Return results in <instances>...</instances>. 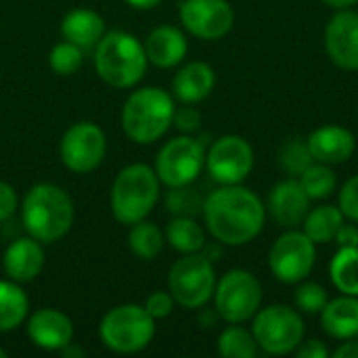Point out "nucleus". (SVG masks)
I'll return each mask as SVG.
<instances>
[{
    "instance_id": "1",
    "label": "nucleus",
    "mask_w": 358,
    "mask_h": 358,
    "mask_svg": "<svg viewBox=\"0 0 358 358\" xmlns=\"http://www.w3.org/2000/svg\"><path fill=\"white\" fill-rule=\"evenodd\" d=\"M210 235L222 245H245L254 241L266 222L260 197L241 185H222L203 199L201 208Z\"/></svg>"
},
{
    "instance_id": "2",
    "label": "nucleus",
    "mask_w": 358,
    "mask_h": 358,
    "mask_svg": "<svg viewBox=\"0 0 358 358\" xmlns=\"http://www.w3.org/2000/svg\"><path fill=\"white\" fill-rule=\"evenodd\" d=\"M21 220L29 237L40 243L59 241L73 222V203L67 191L57 185L42 182L27 191L21 206Z\"/></svg>"
},
{
    "instance_id": "3",
    "label": "nucleus",
    "mask_w": 358,
    "mask_h": 358,
    "mask_svg": "<svg viewBox=\"0 0 358 358\" xmlns=\"http://www.w3.org/2000/svg\"><path fill=\"white\" fill-rule=\"evenodd\" d=\"M174 99L157 88L147 86L134 90L122 109V126L128 138L141 145L159 141L174 124Z\"/></svg>"
},
{
    "instance_id": "4",
    "label": "nucleus",
    "mask_w": 358,
    "mask_h": 358,
    "mask_svg": "<svg viewBox=\"0 0 358 358\" xmlns=\"http://www.w3.org/2000/svg\"><path fill=\"white\" fill-rule=\"evenodd\" d=\"M145 46L128 31H107L96 44L94 67L103 82L115 88H130L147 71Z\"/></svg>"
},
{
    "instance_id": "5",
    "label": "nucleus",
    "mask_w": 358,
    "mask_h": 358,
    "mask_svg": "<svg viewBox=\"0 0 358 358\" xmlns=\"http://www.w3.org/2000/svg\"><path fill=\"white\" fill-rule=\"evenodd\" d=\"M159 197V178L145 164L126 166L111 187V214L117 222L132 227L145 220Z\"/></svg>"
},
{
    "instance_id": "6",
    "label": "nucleus",
    "mask_w": 358,
    "mask_h": 358,
    "mask_svg": "<svg viewBox=\"0 0 358 358\" xmlns=\"http://www.w3.org/2000/svg\"><path fill=\"white\" fill-rule=\"evenodd\" d=\"M103 344L120 355H132L145 350L155 336V319L145 306L122 304L111 308L99 327Z\"/></svg>"
},
{
    "instance_id": "7",
    "label": "nucleus",
    "mask_w": 358,
    "mask_h": 358,
    "mask_svg": "<svg viewBox=\"0 0 358 358\" xmlns=\"http://www.w3.org/2000/svg\"><path fill=\"white\" fill-rule=\"evenodd\" d=\"M304 321L298 310L285 304H273L254 315L252 334L262 352L285 357L296 352L304 340Z\"/></svg>"
},
{
    "instance_id": "8",
    "label": "nucleus",
    "mask_w": 358,
    "mask_h": 358,
    "mask_svg": "<svg viewBox=\"0 0 358 358\" xmlns=\"http://www.w3.org/2000/svg\"><path fill=\"white\" fill-rule=\"evenodd\" d=\"M168 287L176 304L185 308H201L214 298L216 273L212 260L201 254H182L168 275Z\"/></svg>"
},
{
    "instance_id": "9",
    "label": "nucleus",
    "mask_w": 358,
    "mask_h": 358,
    "mask_svg": "<svg viewBox=\"0 0 358 358\" xmlns=\"http://www.w3.org/2000/svg\"><path fill=\"white\" fill-rule=\"evenodd\" d=\"M262 304V285L256 275L243 268L229 271L214 289L216 315L227 323H245L254 319Z\"/></svg>"
},
{
    "instance_id": "10",
    "label": "nucleus",
    "mask_w": 358,
    "mask_h": 358,
    "mask_svg": "<svg viewBox=\"0 0 358 358\" xmlns=\"http://www.w3.org/2000/svg\"><path fill=\"white\" fill-rule=\"evenodd\" d=\"M317 262V243L304 233L289 229L268 252V268L273 277L285 285H298L308 279Z\"/></svg>"
},
{
    "instance_id": "11",
    "label": "nucleus",
    "mask_w": 358,
    "mask_h": 358,
    "mask_svg": "<svg viewBox=\"0 0 358 358\" xmlns=\"http://www.w3.org/2000/svg\"><path fill=\"white\" fill-rule=\"evenodd\" d=\"M206 168V147L193 136L168 141L155 157V174L166 187H185L197 180Z\"/></svg>"
},
{
    "instance_id": "12",
    "label": "nucleus",
    "mask_w": 358,
    "mask_h": 358,
    "mask_svg": "<svg viewBox=\"0 0 358 358\" xmlns=\"http://www.w3.org/2000/svg\"><path fill=\"white\" fill-rule=\"evenodd\" d=\"M254 168V149L239 134H227L206 153V170L218 185H241Z\"/></svg>"
},
{
    "instance_id": "13",
    "label": "nucleus",
    "mask_w": 358,
    "mask_h": 358,
    "mask_svg": "<svg viewBox=\"0 0 358 358\" xmlns=\"http://www.w3.org/2000/svg\"><path fill=\"white\" fill-rule=\"evenodd\" d=\"M105 132L92 122H78L61 138V162L78 174L92 172L105 157Z\"/></svg>"
},
{
    "instance_id": "14",
    "label": "nucleus",
    "mask_w": 358,
    "mask_h": 358,
    "mask_svg": "<svg viewBox=\"0 0 358 358\" xmlns=\"http://www.w3.org/2000/svg\"><path fill=\"white\" fill-rule=\"evenodd\" d=\"M180 21L195 38L220 40L231 31L235 13L227 0H182Z\"/></svg>"
},
{
    "instance_id": "15",
    "label": "nucleus",
    "mask_w": 358,
    "mask_h": 358,
    "mask_svg": "<svg viewBox=\"0 0 358 358\" xmlns=\"http://www.w3.org/2000/svg\"><path fill=\"white\" fill-rule=\"evenodd\" d=\"M325 50L329 59L346 71H358V13L338 8L325 27Z\"/></svg>"
},
{
    "instance_id": "16",
    "label": "nucleus",
    "mask_w": 358,
    "mask_h": 358,
    "mask_svg": "<svg viewBox=\"0 0 358 358\" xmlns=\"http://www.w3.org/2000/svg\"><path fill=\"white\" fill-rule=\"evenodd\" d=\"M27 336L34 346L42 350L61 352L65 346L71 344L73 325L65 313L55 308H40L27 319Z\"/></svg>"
},
{
    "instance_id": "17",
    "label": "nucleus",
    "mask_w": 358,
    "mask_h": 358,
    "mask_svg": "<svg viewBox=\"0 0 358 358\" xmlns=\"http://www.w3.org/2000/svg\"><path fill=\"white\" fill-rule=\"evenodd\" d=\"M308 206H310V197L306 195V191L302 189L298 178L283 180L271 189L268 212L275 218V222L281 224L283 229L302 227V222L310 210Z\"/></svg>"
},
{
    "instance_id": "18",
    "label": "nucleus",
    "mask_w": 358,
    "mask_h": 358,
    "mask_svg": "<svg viewBox=\"0 0 358 358\" xmlns=\"http://www.w3.org/2000/svg\"><path fill=\"white\" fill-rule=\"evenodd\" d=\"M306 145L315 162L334 166V164H344L352 157L357 149V138L348 128L327 124L310 132V136L306 138Z\"/></svg>"
},
{
    "instance_id": "19",
    "label": "nucleus",
    "mask_w": 358,
    "mask_h": 358,
    "mask_svg": "<svg viewBox=\"0 0 358 358\" xmlns=\"http://www.w3.org/2000/svg\"><path fill=\"white\" fill-rule=\"evenodd\" d=\"M2 266L8 279L17 283H27L34 281L42 266H44V252L38 239L34 237H21L15 239L2 256Z\"/></svg>"
},
{
    "instance_id": "20",
    "label": "nucleus",
    "mask_w": 358,
    "mask_h": 358,
    "mask_svg": "<svg viewBox=\"0 0 358 358\" xmlns=\"http://www.w3.org/2000/svg\"><path fill=\"white\" fill-rule=\"evenodd\" d=\"M143 46H145V55H147L149 63H153L155 67H162V69L182 63V59L187 57V50H189L185 34L174 25L155 27L147 36Z\"/></svg>"
},
{
    "instance_id": "21",
    "label": "nucleus",
    "mask_w": 358,
    "mask_h": 358,
    "mask_svg": "<svg viewBox=\"0 0 358 358\" xmlns=\"http://www.w3.org/2000/svg\"><path fill=\"white\" fill-rule=\"evenodd\" d=\"M321 329L334 340L358 338V296L342 294L321 310Z\"/></svg>"
},
{
    "instance_id": "22",
    "label": "nucleus",
    "mask_w": 358,
    "mask_h": 358,
    "mask_svg": "<svg viewBox=\"0 0 358 358\" xmlns=\"http://www.w3.org/2000/svg\"><path fill=\"white\" fill-rule=\"evenodd\" d=\"M214 84H216L214 69L203 61H193V63H187L174 76L172 92L180 103L193 105V103L208 99L210 92L214 90Z\"/></svg>"
},
{
    "instance_id": "23",
    "label": "nucleus",
    "mask_w": 358,
    "mask_h": 358,
    "mask_svg": "<svg viewBox=\"0 0 358 358\" xmlns=\"http://www.w3.org/2000/svg\"><path fill=\"white\" fill-rule=\"evenodd\" d=\"M105 34V21L99 13L90 8H73L61 21L63 40L80 46L82 50L92 48Z\"/></svg>"
},
{
    "instance_id": "24",
    "label": "nucleus",
    "mask_w": 358,
    "mask_h": 358,
    "mask_svg": "<svg viewBox=\"0 0 358 358\" xmlns=\"http://www.w3.org/2000/svg\"><path fill=\"white\" fill-rule=\"evenodd\" d=\"M344 220L346 218L338 206H319L315 210H308V214L302 222V231L317 245H325V243H331L336 239Z\"/></svg>"
},
{
    "instance_id": "25",
    "label": "nucleus",
    "mask_w": 358,
    "mask_h": 358,
    "mask_svg": "<svg viewBox=\"0 0 358 358\" xmlns=\"http://www.w3.org/2000/svg\"><path fill=\"white\" fill-rule=\"evenodd\" d=\"M29 310V300L17 281H0V334L17 329Z\"/></svg>"
},
{
    "instance_id": "26",
    "label": "nucleus",
    "mask_w": 358,
    "mask_h": 358,
    "mask_svg": "<svg viewBox=\"0 0 358 358\" xmlns=\"http://www.w3.org/2000/svg\"><path fill=\"white\" fill-rule=\"evenodd\" d=\"M166 239L180 254H195L206 248V233L193 216H174L166 229Z\"/></svg>"
},
{
    "instance_id": "27",
    "label": "nucleus",
    "mask_w": 358,
    "mask_h": 358,
    "mask_svg": "<svg viewBox=\"0 0 358 358\" xmlns=\"http://www.w3.org/2000/svg\"><path fill=\"white\" fill-rule=\"evenodd\" d=\"M329 277L340 294L358 296V248H340L329 262Z\"/></svg>"
},
{
    "instance_id": "28",
    "label": "nucleus",
    "mask_w": 358,
    "mask_h": 358,
    "mask_svg": "<svg viewBox=\"0 0 358 358\" xmlns=\"http://www.w3.org/2000/svg\"><path fill=\"white\" fill-rule=\"evenodd\" d=\"M164 233L155 222L149 220H138L130 227L128 233V248L130 252L141 258V260H153L159 256L162 248H164Z\"/></svg>"
},
{
    "instance_id": "29",
    "label": "nucleus",
    "mask_w": 358,
    "mask_h": 358,
    "mask_svg": "<svg viewBox=\"0 0 358 358\" xmlns=\"http://www.w3.org/2000/svg\"><path fill=\"white\" fill-rule=\"evenodd\" d=\"M258 350L254 334L243 329L241 323H231L218 338V355L224 358H256Z\"/></svg>"
},
{
    "instance_id": "30",
    "label": "nucleus",
    "mask_w": 358,
    "mask_h": 358,
    "mask_svg": "<svg viewBox=\"0 0 358 358\" xmlns=\"http://www.w3.org/2000/svg\"><path fill=\"white\" fill-rule=\"evenodd\" d=\"M302 189L306 191V195L313 199H325L329 197L336 187H338V176L331 170L329 164H321V162H313L300 176H298Z\"/></svg>"
},
{
    "instance_id": "31",
    "label": "nucleus",
    "mask_w": 358,
    "mask_h": 358,
    "mask_svg": "<svg viewBox=\"0 0 358 358\" xmlns=\"http://www.w3.org/2000/svg\"><path fill=\"white\" fill-rule=\"evenodd\" d=\"M315 162L306 141H300V138H289L283 147H281V153H279V164L281 168L292 176V178H298L310 164Z\"/></svg>"
},
{
    "instance_id": "32",
    "label": "nucleus",
    "mask_w": 358,
    "mask_h": 358,
    "mask_svg": "<svg viewBox=\"0 0 358 358\" xmlns=\"http://www.w3.org/2000/svg\"><path fill=\"white\" fill-rule=\"evenodd\" d=\"M294 302L298 306L300 313L306 315H321V310L325 308V304L329 302L327 298V289L321 283L315 281H300L298 289L294 292Z\"/></svg>"
},
{
    "instance_id": "33",
    "label": "nucleus",
    "mask_w": 358,
    "mask_h": 358,
    "mask_svg": "<svg viewBox=\"0 0 358 358\" xmlns=\"http://www.w3.org/2000/svg\"><path fill=\"white\" fill-rule=\"evenodd\" d=\"M82 61H84L82 48L76 46V44H71V42H67V40L59 42L50 50V55H48V63L55 69V73H59V76H71V73H76L82 67Z\"/></svg>"
},
{
    "instance_id": "34",
    "label": "nucleus",
    "mask_w": 358,
    "mask_h": 358,
    "mask_svg": "<svg viewBox=\"0 0 358 358\" xmlns=\"http://www.w3.org/2000/svg\"><path fill=\"white\" fill-rule=\"evenodd\" d=\"M166 208L176 216H193V214L201 212L203 199L193 189H189V185L172 187V191L166 197Z\"/></svg>"
},
{
    "instance_id": "35",
    "label": "nucleus",
    "mask_w": 358,
    "mask_h": 358,
    "mask_svg": "<svg viewBox=\"0 0 358 358\" xmlns=\"http://www.w3.org/2000/svg\"><path fill=\"white\" fill-rule=\"evenodd\" d=\"M338 208L346 220L358 222V174L348 178L338 195Z\"/></svg>"
},
{
    "instance_id": "36",
    "label": "nucleus",
    "mask_w": 358,
    "mask_h": 358,
    "mask_svg": "<svg viewBox=\"0 0 358 358\" xmlns=\"http://www.w3.org/2000/svg\"><path fill=\"white\" fill-rule=\"evenodd\" d=\"M174 298H172V294L170 292H153L149 298H147V302H145V310L157 321V319H166V317H170L172 315V310H174Z\"/></svg>"
},
{
    "instance_id": "37",
    "label": "nucleus",
    "mask_w": 358,
    "mask_h": 358,
    "mask_svg": "<svg viewBox=\"0 0 358 358\" xmlns=\"http://www.w3.org/2000/svg\"><path fill=\"white\" fill-rule=\"evenodd\" d=\"M174 124H176V128L182 130V132H193V130L199 128L201 115H199V111L193 109V107H182V109L174 111Z\"/></svg>"
},
{
    "instance_id": "38",
    "label": "nucleus",
    "mask_w": 358,
    "mask_h": 358,
    "mask_svg": "<svg viewBox=\"0 0 358 358\" xmlns=\"http://www.w3.org/2000/svg\"><path fill=\"white\" fill-rule=\"evenodd\" d=\"M17 210V193L10 185L0 182V222L8 220Z\"/></svg>"
},
{
    "instance_id": "39",
    "label": "nucleus",
    "mask_w": 358,
    "mask_h": 358,
    "mask_svg": "<svg viewBox=\"0 0 358 358\" xmlns=\"http://www.w3.org/2000/svg\"><path fill=\"white\" fill-rule=\"evenodd\" d=\"M296 357L300 358H327L329 350L321 340H302V344L296 348Z\"/></svg>"
},
{
    "instance_id": "40",
    "label": "nucleus",
    "mask_w": 358,
    "mask_h": 358,
    "mask_svg": "<svg viewBox=\"0 0 358 358\" xmlns=\"http://www.w3.org/2000/svg\"><path fill=\"white\" fill-rule=\"evenodd\" d=\"M338 248H358V227L357 224H342L336 239Z\"/></svg>"
},
{
    "instance_id": "41",
    "label": "nucleus",
    "mask_w": 358,
    "mask_h": 358,
    "mask_svg": "<svg viewBox=\"0 0 358 358\" xmlns=\"http://www.w3.org/2000/svg\"><path fill=\"white\" fill-rule=\"evenodd\" d=\"M334 358H358V338L344 340V342L334 350Z\"/></svg>"
},
{
    "instance_id": "42",
    "label": "nucleus",
    "mask_w": 358,
    "mask_h": 358,
    "mask_svg": "<svg viewBox=\"0 0 358 358\" xmlns=\"http://www.w3.org/2000/svg\"><path fill=\"white\" fill-rule=\"evenodd\" d=\"M130 6H134V8H143V10H147V8H153V6H157L162 0H126Z\"/></svg>"
},
{
    "instance_id": "43",
    "label": "nucleus",
    "mask_w": 358,
    "mask_h": 358,
    "mask_svg": "<svg viewBox=\"0 0 358 358\" xmlns=\"http://www.w3.org/2000/svg\"><path fill=\"white\" fill-rule=\"evenodd\" d=\"M321 2H325L327 6H334V8H350V6L358 4V0H321Z\"/></svg>"
},
{
    "instance_id": "44",
    "label": "nucleus",
    "mask_w": 358,
    "mask_h": 358,
    "mask_svg": "<svg viewBox=\"0 0 358 358\" xmlns=\"http://www.w3.org/2000/svg\"><path fill=\"white\" fill-rule=\"evenodd\" d=\"M8 357V352L4 350V348H0V358H6Z\"/></svg>"
}]
</instances>
